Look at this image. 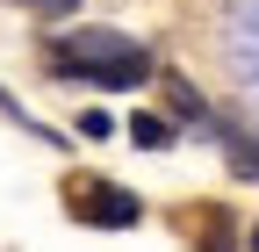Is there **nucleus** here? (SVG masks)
I'll return each instance as SVG.
<instances>
[{
  "mask_svg": "<svg viewBox=\"0 0 259 252\" xmlns=\"http://www.w3.org/2000/svg\"><path fill=\"white\" fill-rule=\"evenodd\" d=\"M72 209L87 216V224H101V231H130V224L144 216V202H137V195H122V187H108V180L72 187Z\"/></svg>",
  "mask_w": 259,
  "mask_h": 252,
  "instance_id": "obj_1",
  "label": "nucleus"
},
{
  "mask_svg": "<svg viewBox=\"0 0 259 252\" xmlns=\"http://www.w3.org/2000/svg\"><path fill=\"white\" fill-rule=\"evenodd\" d=\"M94 79H101V87H144V79H151V58L122 44L115 58H101V65H94Z\"/></svg>",
  "mask_w": 259,
  "mask_h": 252,
  "instance_id": "obj_2",
  "label": "nucleus"
},
{
  "mask_svg": "<svg viewBox=\"0 0 259 252\" xmlns=\"http://www.w3.org/2000/svg\"><path fill=\"white\" fill-rule=\"evenodd\" d=\"M216 137H223V159H231L238 180H259V137H245L238 122H216Z\"/></svg>",
  "mask_w": 259,
  "mask_h": 252,
  "instance_id": "obj_3",
  "label": "nucleus"
},
{
  "mask_svg": "<svg viewBox=\"0 0 259 252\" xmlns=\"http://www.w3.org/2000/svg\"><path fill=\"white\" fill-rule=\"evenodd\" d=\"M166 101H173V115H187V122H194V115H209V108H202V94H194L187 79H166Z\"/></svg>",
  "mask_w": 259,
  "mask_h": 252,
  "instance_id": "obj_4",
  "label": "nucleus"
},
{
  "mask_svg": "<svg viewBox=\"0 0 259 252\" xmlns=\"http://www.w3.org/2000/svg\"><path fill=\"white\" fill-rule=\"evenodd\" d=\"M130 137H137L144 151H158V144H173V130H166V122H158V115H137V122H130Z\"/></svg>",
  "mask_w": 259,
  "mask_h": 252,
  "instance_id": "obj_5",
  "label": "nucleus"
},
{
  "mask_svg": "<svg viewBox=\"0 0 259 252\" xmlns=\"http://www.w3.org/2000/svg\"><path fill=\"white\" fill-rule=\"evenodd\" d=\"M15 8H29V15H72L79 0H15Z\"/></svg>",
  "mask_w": 259,
  "mask_h": 252,
  "instance_id": "obj_6",
  "label": "nucleus"
},
{
  "mask_svg": "<svg viewBox=\"0 0 259 252\" xmlns=\"http://www.w3.org/2000/svg\"><path fill=\"white\" fill-rule=\"evenodd\" d=\"M245 245H252V252H259V224H252V231H245Z\"/></svg>",
  "mask_w": 259,
  "mask_h": 252,
  "instance_id": "obj_7",
  "label": "nucleus"
}]
</instances>
